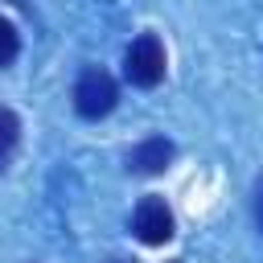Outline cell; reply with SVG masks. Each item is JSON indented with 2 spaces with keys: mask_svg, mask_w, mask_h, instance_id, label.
<instances>
[{
  "mask_svg": "<svg viewBox=\"0 0 263 263\" xmlns=\"http://www.w3.org/2000/svg\"><path fill=\"white\" fill-rule=\"evenodd\" d=\"M16 140H21V119H16V111L0 107V168H4V160L16 152Z\"/></svg>",
  "mask_w": 263,
  "mask_h": 263,
  "instance_id": "obj_5",
  "label": "cell"
},
{
  "mask_svg": "<svg viewBox=\"0 0 263 263\" xmlns=\"http://www.w3.org/2000/svg\"><path fill=\"white\" fill-rule=\"evenodd\" d=\"M132 230H136V238H140L144 247L168 242V238H173V210L164 205V197H156V193L140 197V205L132 210Z\"/></svg>",
  "mask_w": 263,
  "mask_h": 263,
  "instance_id": "obj_3",
  "label": "cell"
},
{
  "mask_svg": "<svg viewBox=\"0 0 263 263\" xmlns=\"http://www.w3.org/2000/svg\"><path fill=\"white\" fill-rule=\"evenodd\" d=\"M115 99H119V86H115V78H111L107 70L90 66V70L78 74V82H74V111H78L82 119H103V115H111Z\"/></svg>",
  "mask_w": 263,
  "mask_h": 263,
  "instance_id": "obj_2",
  "label": "cell"
},
{
  "mask_svg": "<svg viewBox=\"0 0 263 263\" xmlns=\"http://www.w3.org/2000/svg\"><path fill=\"white\" fill-rule=\"evenodd\" d=\"M164 66H168V58H164V45H160L156 33H140V37L127 45V53H123V74H127V82H132V86H144V90H152V86L164 78Z\"/></svg>",
  "mask_w": 263,
  "mask_h": 263,
  "instance_id": "obj_1",
  "label": "cell"
},
{
  "mask_svg": "<svg viewBox=\"0 0 263 263\" xmlns=\"http://www.w3.org/2000/svg\"><path fill=\"white\" fill-rule=\"evenodd\" d=\"M251 210H255V222H259V230H263V177L255 181V197H251Z\"/></svg>",
  "mask_w": 263,
  "mask_h": 263,
  "instance_id": "obj_7",
  "label": "cell"
},
{
  "mask_svg": "<svg viewBox=\"0 0 263 263\" xmlns=\"http://www.w3.org/2000/svg\"><path fill=\"white\" fill-rule=\"evenodd\" d=\"M16 53H21V33H16V25L8 16H0V70L12 66Z\"/></svg>",
  "mask_w": 263,
  "mask_h": 263,
  "instance_id": "obj_6",
  "label": "cell"
},
{
  "mask_svg": "<svg viewBox=\"0 0 263 263\" xmlns=\"http://www.w3.org/2000/svg\"><path fill=\"white\" fill-rule=\"evenodd\" d=\"M173 156H177L173 140H164V136H148L144 144H136V148H132L127 164H132V173H144V177H152V173H164Z\"/></svg>",
  "mask_w": 263,
  "mask_h": 263,
  "instance_id": "obj_4",
  "label": "cell"
}]
</instances>
